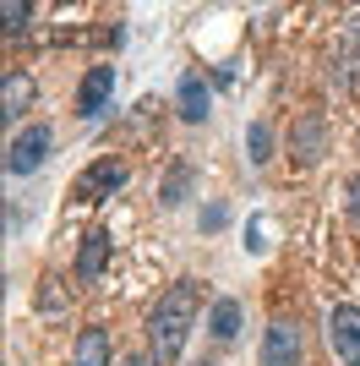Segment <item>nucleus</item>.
Returning a JSON list of instances; mask_svg holds the SVG:
<instances>
[{
	"label": "nucleus",
	"mask_w": 360,
	"mask_h": 366,
	"mask_svg": "<svg viewBox=\"0 0 360 366\" xmlns=\"http://www.w3.org/2000/svg\"><path fill=\"white\" fill-rule=\"evenodd\" d=\"M229 224V208L224 202H208V208H202V229H224Z\"/></svg>",
	"instance_id": "18"
},
{
	"label": "nucleus",
	"mask_w": 360,
	"mask_h": 366,
	"mask_svg": "<svg viewBox=\"0 0 360 366\" xmlns=\"http://www.w3.org/2000/svg\"><path fill=\"white\" fill-rule=\"evenodd\" d=\"M120 366H159V361H153V355H126Z\"/></svg>",
	"instance_id": "19"
},
{
	"label": "nucleus",
	"mask_w": 360,
	"mask_h": 366,
	"mask_svg": "<svg viewBox=\"0 0 360 366\" xmlns=\"http://www.w3.org/2000/svg\"><path fill=\"white\" fill-rule=\"evenodd\" d=\"M0 22H6V39H22V28L33 22V6H22V0H6V6H0Z\"/></svg>",
	"instance_id": "16"
},
{
	"label": "nucleus",
	"mask_w": 360,
	"mask_h": 366,
	"mask_svg": "<svg viewBox=\"0 0 360 366\" xmlns=\"http://www.w3.org/2000/svg\"><path fill=\"white\" fill-rule=\"evenodd\" d=\"M49 148H55V132H49L44 121H33L28 132H16L11 148H6V169L11 175H33V169H44Z\"/></svg>",
	"instance_id": "2"
},
{
	"label": "nucleus",
	"mask_w": 360,
	"mask_h": 366,
	"mask_svg": "<svg viewBox=\"0 0 360 366\" xmlns=\"http://www.w3.org/2000/svg\"><path fill=\"white\" fill-rule=\"evenodd\" d=\"M196 312H202L196 279H175V285L159 295V306L148 312V355L159 366H169V361L186 355V339H191V328H196Z\"/></svg>",
	"instance_id": "1"
},
{
	"label": "nucleus",
	"mask_w": 360,
	"mask_h": 366,
	"mask_svg": "<svg viewBox=\"0 0 360 366\" xmlns=\"http://www.w3.org/2000/svg\"><path fill=\"white\" fill-rule=\"evenodd\" d=\"M131 181V169H126V159H115V153H104V159H93L82 175H76V197L82 202H104L115 197L120 186Z\"/></svg>",
	"instance_id": "3"
},
{
	"label": "nucleus",
	"mask_w": 360,
	"mask_h": 366,
	"mask_svg": "<svg viewBox=\"0 0 360 366\" xmlns=\"http://www.w3.org/2000/svg\"><path fill=\"white\" fill-rule=\"evenodd\" d=\"M339 76H344V82L360 76V16L344 28V44H339Z\"/></svg>",
	"instance_id": "13"
},
{
	"label": "nucleus",
	"mask_w": 360,
	"mask_h": 366,
	"mask_svg": "<svg viewBox=\"0 0 360 366\" xmlns=\"http://www.w3.org/2000/svg\"><path fill=\"white\" fill-rule=\"evenodd\" d=\"M28 104H33V76L28 71H6V88H0V115H6V126L22 121Z\"/></svg>",
	"instance_id": "10"
},
{
	"label": "nucleus",
	"mask_w": 360,
	"mask_h": 366,
	"mask_svg": "<svg viewBox=\"0 0 360 366\" xmlns=\"http://www.w3.org/2000/svg\"><path fill=\"white\" fill-rule=\"evenodd\" d=\"M175 109H180V121H208V109H213V93H208V82H202V76L196 71H186L175 82Z\"/></svg>",
	"instance_id": "9"
},
{
	"label": "nucleus",
	"mask_w": 360,
	"mask_h": 366,
	"mask_svg": "<svg viewBox=\"0 0 360 366\" xmlns=\"http://www.w3.org/2000/svg\"><path fill=\"white\" fill-rule=\"evenodd\" d=\"M262 366H300V328L289 317H273L262 328V350H256Z\"/></svg>",
	"instance_id": "5"
},
{
	"label": "nucleus",
	"mask_w": 360,
	"mask_h": 366,
	"mask_svg": "<svg viewBox=\"0 0 360 366\" xmlns=\"http://www.w3.org/2000/svg\"><path fill=\"white\" fill-rule=\"evenodd\" d=\"M246 148H251V164L256 169H268L273 164V126L268 121H251V126H246Z\"/></svg>",
	"instance_id": "14"
},
{
	"label": "nucleus",
	"mask_w": 360,
	"mask_h": 366,
	"mask_svg": "<svg viewBox=\"0 0 360 366\" xmlns=\"http://www.w3.org/2000/svg\"><path fill=\"white\" fill-rule=\"evenodd\" d=\"M289 153H295L300 164H316V159L328 153V126H322V115H300V121L289 126Z\"/></svg>",
	"instance_id": "7"
},
{
	"label": "nucleus",
	"mask_w": 360,
	"mask_h": 366,
	"mask_svg": "<svg viewBox=\"0 0 360 366\" xmlns=\"http://www.w3.org/2000/svg\"><path fill=\"white\" fill-rule=\"evenodd\" d=\"M344 214H349V224H360V175L344 181Z\"/></svg>",
	"instance_id": "17"
},
{
	"label": "nucleus",
	"mask_w": 360,
	"mask_h": 366,
	"mask_svg": "<svg viewBox=\"0 0 360 366\" xmlns=\"http://www.w3.org/2000/svg\"><path fill=\"white\" fill-rule=\"evenodd\" d=\"M202 366H213V361H202Z\"/></svg>",
	"instance_id": "20"
},
{
	"label": "nucleus",
	"mask_w": 360,
	"mask_h": 366,
	"mask_svg": "<svg viewBox=\"0 0 360 366\" xmlns=\"http://www.w3.org/2000/svg\"><path fill=\"white\" fill-rule=\"evenodd\" d=\"M208 334L219 339V345H229V339L240 334V301H235V295H219V301H213V312H208Z\"/></svg>",
	"instance_id": "11"
},
{
	"label": "nucleus",
	"mask_w": 360,
	"mask_h": 366,
	"mask_svg": "<svg viewBox=\"0 0 360 366\" xmlns=\"http://www.w3.org/2000/svg\"><path fill=\"white\" fill-rule=\"evenodd\" d=\"M109 229H93V235H82V252H76V285H99L109 268Z\"/></svg>",
	"instance_id": "8"
},
{
	"label": "nucleus",
	"mask_w": 360,
	"mask_h": 366,
	"mask_svg": "<svg viewBox=\"0 0 360 366\" xmlns=\"http://www.w3.org/2000/svg\"><path fill=\"white\" fill-rule=\"evenodd\" d=\"M328 350L339 355V366H360V306L328 312Z\"/></svg>",
	"instance_id": "4"
},
{
	"label": "nucleus",
	"mask_w": 360,
	"mask_h": 366,
	"mask_svg": "<svg viewBox=\"0 0 360 366\" xmlns=\"http://www.w3.org/2000/svg\"><path fill=\"white\" fill-rule=\"evenodd\" d=\"M109 334L104 328H82V334H76V361L71 366H109Z\"/></svg>",
	"instance_id": "12"
},
{
	"label": "nucleus",
	"mask_w": 360,
	"mask_h": 366,
	"mask_svg": "<svg viewBox=\"0 0 360 366\" xmlns=\"http://www.w3.org/2000/svg\"><path fill=\"white\" fill-rule=\"evenodd\" d=\"M109 99H115V66H93V71L82 76V88H76V115H82V121L104 115Z\"/></svg>",
	"instance_id": "6"
},
{
	"label": "nucleus",
	"mask_w": 360,
	"mask_h": 366,
	"mask_svg": "<svg viewBox=\"0 0 360 366\" xmlns=\"http://www.w3.org/2000/svg\"><path fill=\"white\" fill-rule=\"evenodd\" d=\"M186 192H191V164H175L164 175V186H159V202H164V208H180Z\"/></svg>",
	"instance_id": "15"
}]
</instances>
